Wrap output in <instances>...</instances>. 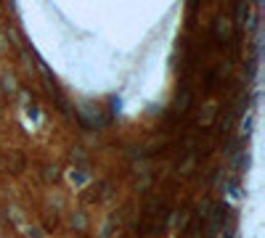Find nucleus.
I'll return each instance as SVG.
<instances>
[{"label":"nucleus","instance_id":"4","mask_svg":"<svg viewBox=\"0 0 265 238\" xmlns=\"http://www.w3.org/2000/svg\"><path fill=\"white\" fill-rule=\"evenodd\" d=\"M69 180H72L74 185H85L88 180H90V175H88L85 170H72V172H69Z\"/></svg>","mask_w":265,"mask_h":238},{"label":"nucleus","instance_id":"6","mask_svg":"<svg viewBox=\"0 0 265 238\" xmlns=\"http://www.w3.org/2000/svg\"><path fill=\"white\" fill-rule=\"evenodd\" d=\"M72 225L77 230H85L88 228V220H85V215H82V212H74L72 215Z\"/></svg>","mask_w":265,"mask_h":238},{"label":"nucleus","instance_id":"12","mask_svg":"<svg viewBox=\"0 0 265 238\" xmlns=\"http://www.w3.org/2000/svg\"><path fill=\"white\" fill-rule=\"evenodd\" d=\"M5 90H8V93H16V80H14V77H5Z\"/></svg>","mask_w":265,"mask_h":238},{"label":"nucleus","instance_id":"11","mask_svg":"<svg viewBox=\"0 0 265 238\" xmlns=\"http://www.w3.org/2000/svg\"><path fill=\"white\" fill-rule=\"evenodd\" d=\"M8 220H14L16 225H22V212H19V209H8Z\"/></svg>","mask_w":265,"mask_h":238},{"label":"nucleus","instance_id":"10","mask_svg":"<svg viewBox=\"0 0 265 238\" xmlns=\"http://www.w3.org/2000/svg\"><path fill=\"white\" fill-rule=\"evenodd\" d=\"M249 132H252V117L244 119V125H241V135L244 138H249Z\"/></svg>","mask_w":265,"mask_h":238},{"label":"nucleus","instance_id":"1","mask_svg":"<svg viewBox=\"0 0 265 238\" xmlns=\"http://www.w3.org/2000/svg\"><path fill=\"white\" fill-rule=\"evenodd\" d=\"M8 162H11V172H14V175H22L24 167H27V156H24V151L14 149V151H11V156H8Z\"/></svg>","mask_w":265,"mask_h":238},{"label":"nucleus","instance_id":"14","mask_svg":"<svg viewBox=\"0 0 265 238\" xmlns=\"http://www.w3.org/2000/svg\"><path fill=\"white\" fill-rule=\"evenodd\" d=\"M249 108V98L244 95V98H239V111H247Z\"/></svg>","mask_w":265,"mask_h":238},{"label":"nucleus","instance_id":"9","mask_svg":"<svg viewBox=\"0 0 265 238\" xmlns=\"http://www.w3.org/2000/svg\"><path fill=\"white\" fill-rule=\"evenodd\" d=\"M56 225H59V215H56V212H50V215L45 217V230H53Z\"/></svg>","mask_w":265,"mask_h":238},{"label":"nucleus","instance_id":"13","mask_svg":"<svg viewBox=\"0 0 265 238\" xmlns=\"http://www.w3.org/2000/svg\"><path fill=\"white\" fill-rule=\"evenodd\" d=\"M247 74H249V77H255V74H257V59L247 64Z\"/></svg>","mask_w":265,"mask_h":238},{"label":"nucleus","instance_id":"7","mask_svg":"<svg viewBox=\"0 0 265 238\" xmlns=\"http://www.w3.org/2000/svg\"><path fill=\"white\" fill-rule=\"evenodd\" d=\"M61 177V170H59V167H45V180H48V183H56V180H59Z\"/></svg>","mask_w":265,"mask_h":238},{"label":"nucleus","instance_id":"8","mask_svg":"<svg viewBox=\"0 0 265 238\" xmlns=\"http://www.w3.org/2000/svg\"><path fill=\"white\" fill-rule=\"evenodd\" d=\"M27 117H29L32 122H40V106H37L35 101H32V104L27 106Z\"/></svg>","mask_w":265,"mask_h":238},{"label":"nucleus","instance_id":"15","mask_svg":"<svg viewBox=\"0 0 265 238\" xmlns=\"http://www.w3.org/2000/svg\"><path fill=\"white\" fill-rule=\"evenodd\" d=\"M27 236L29 238H40V230H37V228H27Z\"/></svg>","mask_w":265,"mask_h":238},{"label":"nucleus","instance_id":"16","mask_svg":"<svg viewBox=\"0 0 265 238\" xmlns=\"http://www.w3.org/2000/svg\"><path fill=\"white\" fill-rule=\"evenodd\" d=\"M0 170H3V159H0Z\"/></svg>","mask_w":265,"mask_h":238},{"label":"nucleus","instance_id":"3","mask_svg":"<svg viewBox=\"0 0 265 238\" xmlns=\"http://www.w3.org/2000/svg\"><path fill=\"white\" fill-rule=\"evenodd\" d=\"M225 191H228V194H231V198H241V196H244L241 185H239V177L228 180V183H225Z\"/></svg>","mask_w":265,"mask_h":238},{"label":"nucleus","instance_id":"5","mask_svg":"<svg viewBox=\"0 0 265 238\" xmlns=\"http://www.w3.org/2000/svg\"><path fill=\"white\" fill-rule=\"evenodd\" d=\"M234 11H236V22H239V24H244V19L249 16V5H247V3H236V5H234Z\"/></svg>","mask_w":265,"mask_h":238},{"label":"nucleus","instance_id":"2","mask_svg":"<svg viewBox=\"0 0 265 238\" xmlns=\"http://www.w3.org/2000/svg\"><path fill=\"white\" fill-rule=\"evenodd\" d=\"M191 101H193V90H191L189 85H186V87L178 93V111H189Z\"/></svg>","mask_w":265,"mask_h":238}]
</instances>
